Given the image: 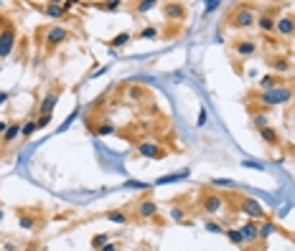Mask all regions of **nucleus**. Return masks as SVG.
Returning <instances> with one entry per match:
<instances>
[{
  "mask_svg": "<svg viewBox=\"0 0 295 251\" xmlns=\"http://www.w3.org/2000/svg\"><path fill=\"white\" fill-rule=\"evenodd\" d=\"M249 99H252V102H257V107H262V109H267V112H270V107H280V104L292 102V99H295V87L282 84V87L270 89V92H254Z\"/></svg>",
  "mask_w": 295,
  "mask_h": 251,
  "instance_id": "nucleus-1",
  "label": "nucleus"
},
{
  "mask_svg": "<svg viewBox=\"0 0 295 251\" xmlns=\"http://www.w3.org/2000/svg\"><path fill=\"white\" fill-rule=\"evenodd\" d=\"M227 26L237 28V31H247L252 26H257V6H249V3H239L229 18H227Z\"/></svg>",
  "mask_w": 295,
  "mask_h": 251,
  "instance_id": "nucleus-2",
  "label": "nucleus"
},
{
  "mask_svg": "<svg viewBox=\"0 0 295 251\" xmlns=\"http://www.w3.org/2000/svg\"><path fill=\"white\" fill-rule=\"evenodd\" d=\"M71 38V31L66 26H49V28H41V41H44V51L46 54H54L56 46H61L64 41Z\"/></svg>",
  "mask_w": 295,
  "mask_h": 251,
  "instance_id": "nucleus-3",
  "label": "nucleus"
},
{
  "mask_svg": "<svg viewBox=\"0 0 295 251\" xmlns=\"http://www.w3.org/2000/svg\"><path fill=\"white\" fill-rule=\"evenodd\" d=\"M224 205H227V198L219 193V190H204L201 193V198H199V208L204 211V213H209V216H219L222 211H224Z\"/></svg>",
  "mask_w": 295,
  "mask_h": 251,
  "instance_id": "nucleus-4",
  "label": "nucleus"
},
{
  "mask_svg": "<svg viewBox=\"0 0 295 251\" xmlns=\"http://www.w3.org/2000/svg\"><path fill=\"white\" fill-rule=\"evenodd\" d=\"M280 16H282L280 6H265V8H260L257 11V28H260V33H265V36L275 33V23H277Z\"/></svg>",
  "mask_w": 295,
  "mask_h": 251,
  "instance_id": "nucleus-5",
  "label": "nucleus"
},
{
  "mask_svg": "<svg viewBox=\"0 0 295 251\" xmlns=\"http://www.w3.org/2000/svg\"><path fill=\"white\" fill-rule=\"evenodd\" d=\"M254 54H257V41H252V38H237L232 44V56H234L237 66H242V61H247Z\"/></svg>",
  "mask_w": 295,
  "mask_h": 251,
  "instance_id": "nucleus-6",
  "label": "nucleus"
},
{
  "mask_svg": "<svg viewBox=\"0 0 295 251\" xmlns=\"http://www.w3.org/2000/svg\"><path fill=\"white\" fill-rule=\"evenodd\" d=\"M16 41H18V33H16L13 23H6L3 31H0V59H8L13 54Z\"/></svg>",
  "mask_w": 295,
  "mask_h": 251,
  "instance_id": "nucleus-7",
  "label": "nucleus"
},
{
  "mask_svg": "<svg viewBox=\"0 0 295 251\" xmlns=\"http://www.w3.org/2000/svg\"><path fill=\"white\" fill-rule=\"evenodd\" d=\"M237 211L244 213V216H249V221H265V208L254 198H249V195H244V198L237 200Z\"/></svg>",
  "mask_w": 295,
  "mask_h": 251,
  "instance_id": "nucleus-8",
  "label": "nucleus"
},
{
  "mask_svg": "<svg viewBox=\"0 0 295 251\" xmlns=\"http://www.w3.org/2000/svg\"><path fill=\"white\" fill-rule=\"evenodd\" d=\"M186 16H189V11H186L183 3H178V0H168V3H163V18L168 23H183Z\"/></svg>",
  "mask_w": 295,
  "mask_h": 251,
  "instance_id": "nucleus-9",
  "label": "nucleus"
},
{
  "mask_svg": "<svg viewBox=\"0 0 295 251\" xmlns=\"http://www.w3.org/2000/svg\"><path fill=\"white\" fill-rule=\"evenodd\" d=\"M275 36H280V38H295V13H282L277 18Z\"/></svg>",
  "mask_w": 295,
  "mask_h": 251,
  "instance_id": "nucleus-10",
  "label": "nucleus"
},
{
  "mask_svg": "<svg viewBox=\"0 0 295 251\" xmlns=\"http://www.w3.org/2000/svg\"><path fill=\"white\" fill-rule=\"evenodd\" d=\"M137 155L140 157H148V160H163L168 155V150L161 147V145H156V142L142 140V142H137Z\"/></svg>",
  "mask_w": 295,
  "mask_h": 251,
  "instance_id": "nucleus-11",
  "label": "nucleus"
},
{
  "mask_svg": "<svg viewBox=\"0 0 295 251\" xmlns=\"http://www.w3.org/2000/svg\"><path fill=\"white\" fill-rule=\"evenodd\" d=\"M59 94H61V89H59V87L46 89V94H44V97H41V102H39V117H41V114H51V112H54V107H56V102H59Z\"/></svg>",
  "mask_w": 295,
  "mask_h": 251,
  "instance_id": "nucleus-12",
  "label": "nucleus"
},
{
  "mask_svg": "<svg viewBox=\"0 0 295 251\" xmlns=\"http://www.w3.org/2000/svg\"><path fill=\"white\" fill-rule=\"evenodd\" d=\"M135 216H137L140 221H151V218H156V216H158V205H156V200H151V198H140L137 205H135Z\"/></svg>",
  "mask_w": 295,
  "mask_h": 251,
  "instance_id": "nucleus-13",
  "label": "nucleus"
},
{
  "mask_svg": "<svg viewBox=\"0 0 295 251\" xmlns=\"http://www.w3.org/2000/svg\"><path fill=\"white\" fill-rule=\"evenodd\" d=\"M239 233H242L244 243L254 246V243L260 241V223H257V221H247V223H244V226L239 228Z\"/></svg>",
  "mask_w": 295,
  "mask_h": 251,
  "instance_id": "nucleus-14",
  "label": "nucleus"
},
{
  "mask_svg": "<svg viewBox=\"0 0 295 251\" xmlns=\"http://www.w3.org/2000/svg\"><path fill=\"white\" fill-rule=\"evenodd\" d=\"M122 94H125V99H127V102H135V104L148 99V89H145L142 84H127Z\"/></svg>",
  "mask_w": 295,
  "mask_h": 251,
  "instance_id": "nucleus-15",
  "label": "nucleus"
},
{
  "mask_svg": "<svg viewBox=\"0 0 295 251\" xmlns=\"http://www.w3.org/2000/svg\"><path fill=\"white\" fill-rule=\"evenodd\" d=\"M41 13H44L46 18H54V21H61V18L69 16V13L64 11V3H44V6H41Z\"/></svg>",
  "mask_w": 295,
  "mask_h": 251,
  "instance_id": "nucleus-16",
  "label": "nucleus"
},
{
  "mask_svg": "<svg viewBox=\"0 0 295 251\" xmlns=\"http://www.w3.org/2000/svg\"><path fill=\"white\" fill-rule=\"evenodd\" d=\"M18 226H21V228H26V231H36V228L41 226V218L21 208V211H18Z\"/></svg>",
  "mask_w": 295,
  "mask_h": 251,
  "instance_id": "nucleus-17",
  "label": "nucleus"
},
{
  "mask_svg": "<svg viewBox=\"0 0 295 251\" xmlns=\"http://www.w3.org/2000/svg\"><path fill=\"white\" fill-rule=\"evenodd\" d=\"M267 66H270L272 71H277V74L292 71V64H290V59H285V56H267Z\"/></svg>",
  "mask_w": 295,
  "mask_h": 251,
  "instance_id": "nucleus-18",
  "label": "nucleus"
},
{
  "mask_svg": "<svg viewBox=\"0 0 295 251\" xmlns=\"http://www.w3.org/2000/svg\"><path fill=\"white\" fill-rule=\"evenodd\" d=\"M285 81H282L280 74H265V76H260V92H270V89H277Z\"/></svg>",
  "mask_w": 295,
  "mask_h": 251,
  "instance_id": "nucleus-19",
  "label": "nucleus"
},
{
  "mask_svg": "<svg viewBox=\"0 0 295 251\" xmlns=\"http://www.w3.org/2000/svg\"><path fill=\"white\" fill-rule=\"evenodd\" d=\"M21 127H23V124H18V122H11V124H8L6 135L0 137V142H3V147H11V145H13V142L21 137Z\"/></svg>",
  "mask_w": 295,
  "mask_h": 251,
  "instance_id": "nucleus-20",
  "label": "nucleus"
},
{
  "mask_svg": "<svg viewBox=\"0 0 295 251\" xmlns=\"http://www.w3.org/2000/svg\"><path fill=\"white\" fill-rule=\"evenodd\" d=\"M260 137H262V142L270 145V147H280V142H282L275 127H265V130H260Z\"/></svg>",
  "mask_w": 295,
  "mask_h": 251,
  "instance_id": "nucleus-21",
  "label": "nucleus"
},
{
  "mask_svg": "<svg viewBox=\"0 0 295 251\" xmlns=\"http://www.w3.org/2000/svg\"><path fill=\"white\" fill-rule=\"evenodd\" d=\"M89 132L92 135H99V137H104V135H115L117 132V127L112 124V122H97V124H89Z\"/></svg>",
  "mask_w": 295,
  "mask_h": 251,
  "instance_id": "nucleus-22",
  "label": "nucleus"
},
{
  "mask_svg": "<svg viewBox=\"0 0 295 251\" xmlns=\"http://www.w3.org/2000/svg\"><path fill=\"white\" fill-rule=\"evenodd\" d=\"M130 41H132V36H130V33H127V31H122V33H117V36H115V38H109V41H107V46H109V49H115V51H117V49H122V46H127V44H130Z\"/></svg>",
  "mask_w": 295,
  "mask_h": 251,
  "instance_id": "nucleus-23",
  "label": "nucleus"
},
{
  "mask_svg": "<svg viewBox=\"0 0 295 251\" xmlns=\"http://www.w3.org/2000/svg\"><path fill=\"white\" fill-rule=\"evenodd\" d=\"M135 36H137V38H142V41H153V38H158V36H161V31H158L156 26H142Z\"/></svg>",
  "mask_w": 295,
  "mask_h": 251,
  "instance_id": "nucleus-24",
  "label": "nucleus"
},
{
  "mask_svg": "<svg viewBox=\"0 0 295 251\" xmlns=\"http://www.w3.org/2000/svg\"><path fill=\"white\" fill-rule=\"evenodd\" d=\"M252 127L260 132V130H265V127H270V114L267 112H257V114H252Z\"/></svg>",
  "mask_w": 295,
  "mask_h": 251,
  "instance_id": "nucleus-25",
  "label": "nucleus"
},
{
  "mask_svg": "<svg viewBox=\"0 0 295 251\" xmlns=\"http://www.w3.org/2000/svg\"><path fill=\"white\" fill-rule=\"evenodd\" d=\"M104 218H107V221H112V223H117V226L130 223V216H127V213H122V211H107V213H104Z\"/></svg>",
  "mask_w": 295,
  "mask_h": 251,
  "instance_id": "nucleus-26",
  "label": "nucleus"
},
{
  "mask_svg": "<svg viewBox=\"0 0 295 251\" xmlns=\"http://www.w3.org/2000/svg\"><path fill=\"white\" fill-rule=\"evenodd\" d=\"M272 233H277V226L272 221H262L260 223V241H267Z\"/></svg>",
  "mask_w": 295,
  "mask_h": 251,
  "instance_id": "nucleus-27",
  "label": "nucleus"
},
{
  "mask_svg": "<svg viewBox=\"0 0 295 251\" xmlns=\"http://www.w3.org/2000/svg\"><path fill=\"white\" fill-rule=\"evenodd\" d=\"M168 213H171V218H173L176 223H183V221H186V213H189V211H186L183 205H171V208H168Z\"/></svg>",
  "mask_w": 295,
  "mask_h": 251,
  "instance_id": "nucleus-28",
  "label": "nucleus"
},
{
  "mask_svg": "<svg viewBox=\"0 0 295 251\" xmlns=\"http://www.w3.org/2000/svg\"><path fill=\"white\" fill-rule=\"evenodd\" d=\"M211 185H214V188H222V190H234V188H237V183L229 180V178H214Z\"/></svg>",
  "mask_w": 295,
  "mask_h": 251,
  "instance_id": "nucleus-29",
  "label": "nucleus"
},
{
  "mask_svg": "<svg viewBox=\"0 0 295 251\" xmlns=\"http://www.w3.org/2000/svg\"><path fill=\"white\" fill-rule=\"evenodd\" d=\"M183 178H189V170H181V173H176V175H163V178H158V185L176 183V180H183Z\"/></svg>",
  "mask_w": 295,
  "mask_h": 251,
  "instance_id": "nucleus-30",
  "label": "nucleus"
},
{
  "mask_svg": "<svg viewBox=\"0 0 295 251\" xmlns=\"http://www.w3.org/2000/svg\"><path fill=\"white\" fill-rule=\"evenodd\" d=\"M224 233L229 236V241H232L234 246H244V238H242V233H239V228H232V226H229V228H227Z\"/></svg>",
  "mask_w": 295,
  "mask_h": 251,
  "instance_id": "nucleus-31",
  "label": "nucleus"
},
{
  "mask_svg": "<svg viewBox=\"0 0 295 251\" xmlns=\"http://www.w3.org/2000/svg\"><path fill=\"white\" fill-rule=\"evenodd\" d=\"M36 130H39V127H36V119H31V122H26V124L21 127V137H23V140H28Z\"/></svg>",
  "mask_w": 295,
  "mask_h": 251,
  "instance_id": "nucleus-32",
  "label": "nucleus"
},
{
  "mask_svg": "<svg viewBox=\"0 0 295 251\" xmlns=\"http://www.w3.org/2000/svg\"><path fill=\"white\" fill-rule=\"evenodd\" d=\"M204 228H206L209 233H224V231H227L222 223H216V221H209V218L204 221Z\"/></svg>",
  "mask_w": 295,
  "mask_h": 251,
  "instance_id": "nucleus-33",
  "label": "nucleus"
},
{
  "mask_svg": "<svg viewBox=\"0 0 295 251\" xmlns=\"http://www.w3.org/2000/svg\"><path fill=\"white\" fill-rule=\"evenodd\" d=\"M151 8H156V0H142V3H135V13H148Z\"/></svg>",
  "mask_w": 295,
  "mask_h": 251,
  "instance_id": "nucleus-34",
  "label": "nucleus"
},
{
  "mask_svg": "<svg viewBox=\"0 0 295 251\" xmlns=\"http://www.w3.org/2000/svg\"><path fill=\"white\" fill-rule=\"evenodd\" d=\"M109 243V233H97L94 238H92V246L94 248H102V246H107Z\"/></svg>",
  "mask_w": 295,
  "mask_h": 251,
  "instance_id": "nucleus-35",
  "label": "nucleus"
},
{
  "mask_svg": "<svg viewBox=\"0 0 295 251\" xmlns=\"http://www.w3.org/2000/svg\"><path fill=\"white\" fill-rule=\"evenodd\" d=\"M97 8H102V11H107V13H117V11L122 8V3H117V0H109V3H99Z\"/></svg>",
  "mask_w": 295,
  "mask_h": 251,
  "instance_id": "nucleus-36",
  "label": "nucleus"
},
{
  "mask_svg": "<svg viewBox=\"0 0 295 251\" xmlns=\"http://www.w3.org/2000/svg\"><path fill=\"white\" fill-rule=\"evenodd\" d=\"M49 124H51V114H41V117L36 119V127H39V130H44V127H49Z\"/></svg>",
  "mask_w": 295,
  "mask_h": 251,
  "instance_id": "nucleus-37",
  "label": "nucleus"
},
{
  "mask_svg": "<svg viewBox=\"0 0 295 251\" xmlns=\"http://www.w3.org/2000/svg\"><path fill=\"white\" fill-rule=\"evenodd\" d=\"M219 8H222V3H219V0H211V3H206V6H204L206 16H209V13H214V11H219Z\"/></svg>",
  "mask_w": 295,
  "mask_h": 251,
  "instance_id": "nucleus-38",
  "label": "nucleus"
},
{
  "mask_svg": "<svg viewBox=\"0 0 295 251\" xmlns=\"http://www.w3.org/2000/svg\"><path fill=\"white\" fill-rule=\"evenodd\" d=\"M242 165H244V168H254V170H262V165H260V162H254V160H242Z\"/></svg>",
  "mask_w": 295,
  "mask_h": 251,
  "instance_id": "nucleus-39",
  "label": "nucleus"
},
{
  "mask_svg": "<svg viewBox=\"0 0 295 251\" xmlns=\"http://www.w3.org/2000/svg\"><path fill=\"white\" fill-rule=\"evenodd\" d=\"M8 99H11V92H0V107L8 104Z\"/></svg>",
  "mask_w": 295,
  "mask_h": 251,
  "instance_id": "nucleus-40",
  "label": "nucleus"
},
{
  "mask_svg": "<svg viewBox=\"0 0 295 251\" xmlns=\"http://www.w3.org/2000/svg\"><path fill=\"white\" fill-rule=\"evenodd\" d=\"M99 251H117V243H112V241H109V243H107V246H102Z\"/></svg>",
  "mask_w": 295,
  "mask_h": 251,
  "instance_id": "nucleus-41",
  "label": "nucleus"
},
{
  "mask_svg": "<svg viewBox=\"0 0 295 251\" xmlns=\"http://www.w3.org/2000/svg\"><path fill=\"white\" fill-rule=\"evenodd\" d=\"M8 124H11V122H3V119H0V137H3V135H6V130H8Z\"/></svg>",
  "mask_w": 295,
  "mask_h": 251,
  "instance_id": "nucleus-42",
  "label": "nucleus"
},
{
  "mask_svg": "<svg viewBox=\"0 0 295 251\" xmlns=\"http://www.w3.org/2000/svg\"><path fill=\"white\" fill-rule=\"evenodd\" d=\"M16 248H18V246H16L13 241H6V251H16Z\"/></svg>",
  "mask_w": 295,
  "mask_h": 251,
  "instance_id": "nucleus-43",
  "label": "nucleus"
},
{
  "mask_svg": "<svg viewBox=\"0 0 295 251\" xmlns=\"http://www.w3.org/2000/svg\"><path fill=\"white\" fill-rule=\"evenodd\" d=\"M3 218H6V211H3V208H0V221H3Z\"/></svg>",
  "mask_w": 295,
  "mask_h": 251,
  "instance_id": "nucleus-44",
  "label": "nucleus"
},
{
  "mask_svg": "<svg viewBox=\"0 0 295 251\" xmlns=\"http://www.w3.org/2000/svg\"><path fill=\"white\" fill-rule=\"evenodd\" d=\"M23 251H39V248H36V246H28V248H23Z\"/></svg>",
  "mask_w": 295,
  "mask_h": 251,
  "instance_id": "nucleus-45",
  "label": "nucleus"
}]
</instances>
